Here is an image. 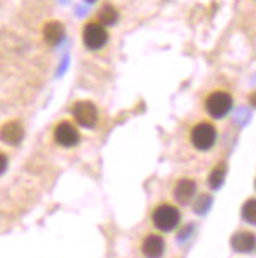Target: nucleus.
Segmentation results:
<instances>
[{
  "mask_svg": "<svg viewBox=\"0 0 256 258\" xmlns=\"http://www.w3.org/2000/svg\"><path fill=\"white\" fill-rule=\"evenodd\" d=\"M24 127L19 122H7L0 128V140L9 145H19L24 139Z\"/></svg>",
  "mask_w": 256,
  "mask_h": 258,
  "instance_id": "7",
  "label": "nucleus"
},
{
  "mask_svg": "<svg viewBox=\"0 0 256 258\" xmlns=\"http://www.w3.org/2000/svg\"><path fill=\"white\" fill-rule=\"evenodd\" d=\"M233 108V98L228 92H213L206 98V110L213 118H223L226 117Z\"/></svg>",
  "mask_w": 256,
  "mask_h": 258,
  "instance_id": "2",
  "label": "nucleus"
},
{
  "mask_svg": "<svg viewBox=\"0 0 256 258\" xmlns=\"http://www.w3.org/2000/svg\"><path fill=\"white\" fill-rule=\"evenodd\" d=\"M243 218L246 220L248 223H256V200L251 199V200H248L246 203L243 205Z\"/></svg>",
  "mask_w": 256,
  "mask_h": 258,
  "instance_id": "14",
  "label": "nucleus"
},
{
  "mask_svg": "<svg viewBox=\"0 0 256 258\" xmlns=\"http://www.w3.org/2000/svg\"><path fill=\"white\" fill-rule=\"evenodd\" d=\"M216 142V128L208 122L195 125L192 130V144L198 150H210Z\"/></svg>",
  "mask_w": 256,
  "mask_h": 258,
  "instance_id": "4",
  "label": "nucleus"
},
{
  "mask_svg": "<svg viewBox=\"0 0 256 258\" xmlns=\"http://www.w3.org/2000/svg\"><path fill=\"white\" fill-rule=\"evenodd\" d=\"M225 173H226V170L223 165H218L211 170V173H210L211 188H220V186L223 185V182H225Z\"/></svg>",
  "mask_w": 256,
  "mask_h": 258,
  "instance_id": "13",
  "label": "nucleus"
},
{
  "mask_svg": "<svg viewBox=\"0 0 256 258\" xmlns=\"http://www.w3.org/2000/svg\"><path fill=\"white\" fill-rule=\"evenodd\" d=\"M231 245L236 251H241V253L253 251L254 250V235L249 232H238L236 235H233Z\"/></svg>",
  "mask_w": 256,
  "mask_h": 258,
  "instance_id": "10",
  "label": "nucleus"
},
{
  "mask_svg": "<svg viewBox=\"0 0 256 258\" xmlns=\"http://www.w3.org/2000/svg\"><path fill=\"white\" fill-rule=\"evenodd\" d=\"M53 137H55V142L58 145L67 148L75 147L80 142V135L77 128L68 122H60L55 127V130H53Z\"/></svg>",
  "mask_w": 256,
  "mask_h": 258,
  "instance_id": "6",
  "label": "nucleus"
},
{
  "mask_svg": "<svg viewBox=\"0 0 256 258\" xmlns=\"http://www.w3.org/2000/svg\"><path fill=\"white\" fill-rule=\"evenodd\" d=\"M83 43L90 50H100L102 47H105L108 42V32L105 25L99 24V22H90L83 27Z\"/></svg>",
  "mask_w": 256,
  "mask_h": 258,
  "instance_id": "3",
  "label": "nucleus"
},
{
  "mask_svg": "<svg viewBox=\"0 0 256 258\" xmlns=\"http://www.w3.org/2000/svg\"><path fill=\"white\" fill-rule=\"evenodd\" d=\"M43 38H45V42L48 45H58L60 42L63 40V35H65V29L63 25L60 24V22L53 20V22H48L43 27Z\"/></svg>",
  "mask_w": 256,
  "mask_h": 258,
  "instance_id": "9",
  "label": "nucleus"
},
{
  "mask_svg": "<svg viewBox=\"0 0 256 258\" xmlns=\"http://www.w3.org/2000/svg\"><path fill=\"white\" fill-rule=\"evenodd\" d=\"M5 170H7V157L4 153H0V175H2Z\"/></svg>",
  "mask_w": 256,
  "mask_h": 258,
  "instance_id": "15",
  "label": "nucleus"
},
{
  "mask_svg": "<svg viewBox=\"0 0 256 258\" xmlns=\"http://www.w3.org/2000/svg\"><path fill=\"white\" fill-rule=\"evenodd\" d=\"M180 218H182V215H180L178 208L173 205H168V203L156 207L153 212L155 227L163 230V232H170V230L177 228L180 223Z\"/></svg>",
  "mask_w": 256,
  "mask_h": 258,
  "instance_id": "1",
  "label": "nucleus"
},
{
  "mask_svg": "<svg viewBox=\"0 0 256 258\" xmlns=\"http://www.w3.org/2000/svg\"><path fill=\"white\" fill-rule=\"evenodd\" d=\"M99 19H100L102 25H105V27L113 25L118 20V12L112 7V5H105V7L99 12Z\"/></svg>",
  "mask_w": 256,
  "mask_h": 258,
  "instance_id": "12",
  "label": "nucleus"
},
{
  "mask_svg": "<svg viewBox=\"0 0 256 258\" xmlns=\"http://www.w3.org/2000/svg\"><path fill=\"white\" fill-rule=\"evenodd\" d=\"M72 113L81 127L92 128L99 122V110H97V107L89 100H81L75 103Z\"/></svg>",
  "mask_w": 256,
  "mask_h": 258,
  "instance_id": "5",
  "label": "nucleus"
},
{
  "mask_svg": "<svg viewBox=\"0 0 256 258\" xmlns=\"http://www.w3.org/2000/svg\"><path fill=\"white\" fill-rule=\"evenodd\" d=\"M141 251L146 258H160L165 251V240L160 235H148L141 243Z\"/></svg>",
  "mask_w": 256,
  "mask_h": 258,
  "instance_id": "8",
  "label": "nucleus"
},
{
  "mask_svg": "<svg viewBox=\"0 0 256 258\" xmlns=\"http://www.w3.org/2000/svg\"><path fill=\"white\" fill-rule=\"evenodd\" d=\"M195 190H197V185H195L193 180H190V178L180 180V182L177 183V186H175V197H177V200L182 202V203L190 202V200L193 199Z\"/></svg>",
  "mask_w": 256,
  "mask_h": 258,
  "instance_id": "11",
  "label": "nucleus"
}]
</instances>
